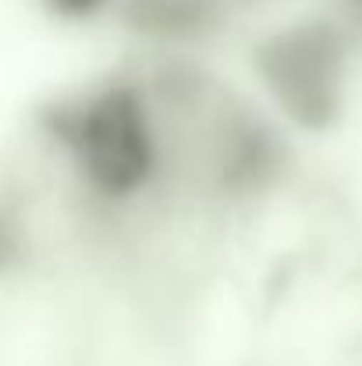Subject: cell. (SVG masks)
<instances>
[{
	"label": "cell",
	"instance_id": "cell-1",
	"mask_svg": "<svg viewBox=\"0 0 362 366\" xmlns=\"http://www.w3.org/2000/svg\"><path fill=\"white\" fill-rule=\"evenodd\" d=\"M288 0H46L57 18L104 36L114 54L231 57Z\"/></svg>",
	"mask_w": 362,
	"mask_h": 366
}]
</instances>
